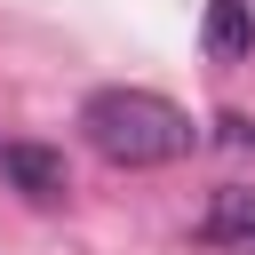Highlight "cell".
Instances as JSON below:
<instances>
[{
    "instance_id": "1",
    "label": "cell",
    "mask_w": 255,
    "mask_h": 255,
    "mask_svg": "<svg viewBox=\"0 0 255 255\" xmlns=\"http://www.w3.org/2000/svg\"><path fill=\"white\" fill-rule=\"evenodd\" d=\"M80 135L112 167H167V159H183L199 143L191 112L167 104V96H151V88H96L80 104Z\"/></svg>"
},
{
    "instance_id": "2",
    "label": "cell",
    "mask_w": 255,
    "mask_h": 255,
    "mask_svg": "<svg viewBox=\"0 0 255 255\" xmlns=\"http://www.w3.org/2000/svg\"><path fill=\"white\" fill-rule=\"evenodd\" d=\"M0 175L24 191V199H64L72 191V167H64V151H48V143H0Z\"/></svg>"
},
{
    "instance_id": "3",
    "label": "cell",
    "mask_w": 255,
    "mask_h": 255,
    "mask_svg": "<svg viewBox=\"0 0 255 255\" xmlns=\"http://www.w3.org/2000/svg\"><path fill=\"white\" fill-rule=\"evenodd\" d=\"M199 239H215L231 255H255V183H215L207 215H199Z\"/></svg>"
},
{
    "instance_id": "4",
    "label": "cell",
    "mask_w": 255,
    "mask_h": 255,
    "mask_svg": "<svg viewBox=\"0 0 255 255\" xmlns=\"http://www.w3.org/2000/svg\"><path fill=\"white\" fill-rule=\"evenodd\" d=\"M199 48H207L215 64H247V56H255V0H207Z\"/></svg>"
}]
</instances>
